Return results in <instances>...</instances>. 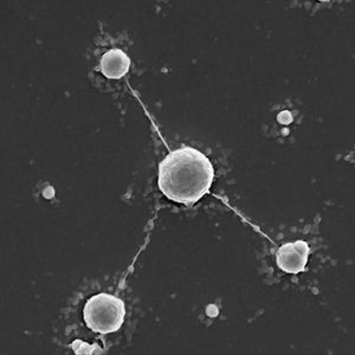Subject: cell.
<instances>
[{"label":"cell","instance_id":"3957f363","mask_svg":"<svg viewBox=\"0 0 355 355\" xmlns=\"http://www.w3.org/2000/svg\"><path fill=\"white\" fill-rule=\"evenodd\" d=\"M311 248L304 241L286 243L279 246L276 254V262L281 270L287 274H300L306 269Z\"/></svg>","mask_w":355,"mask_h":355},{"label":"cell","instance_id":"7a4b0ae2","mask_svg":"<svg viewBox=\"0 0 355 355\" xmlns=\"http://www.w3.org/2000/svg\"><path fill=\"white\" fill-rule=\"evenodd\" d=\"M125 303L117 296L107 293L94 295L87 301L83 319L89 329L98 334L115 333L125 322Z\"/></svg>","mask_w":355,"mask_h":355},{"label":"cell","instance_id":"277c9868","mask_svg":"<svg viewBox=\"0 0 355 355\" xmlns=\"http://www.w3.org/2000/svg\"><path fill=\"white\" fill-rule=\"evenodd\" d=\"M130 60L120 49H112L102 56L98 70L105 77L119 80L130 71Z\"/></svg>","mask_w":355,"mask_h":355},{"label":"cell","instance_id":"6da1fadb","mask_svg":"<svg viewBox=\"0 0 355 355\" xmlns=\"http://www.w3.org/2000/svg\"><path fill=\"white\" fill-rule=\"evenodd\" d=\"M214 175V165L205 154L184 146L160 162L157 185L172 202L191 205L210 192Z\"/></svg>","mask_w":355,"mask_h":355}]
</instances>
